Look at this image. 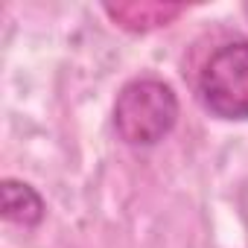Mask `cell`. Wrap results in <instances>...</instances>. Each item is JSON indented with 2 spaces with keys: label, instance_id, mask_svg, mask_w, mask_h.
Wrapping results in <instances>:
<instances>
[{
  "label": "cell",
  "instance_id": "1",
  "mask_svg": "<svg viewBox=\"0 0 248 248\" xmlns=\"http://www.w3.org/2000/svg\"><path fill=\"white\" fill-rule=\"evenodd\" d=\"M178 117V99L158 79H135L120 91L114 105L117 135L132 146H152L170 135Z\"/></svg>",
  "mask_w": 248,
  "mask_h": 248
},
{
  "label": "cell",
  "instance_id": "2",
  "mask_svg": "<svg viewBox=\"0 0 248 248\" xmlns=\"http://www.w3.org/2000/svg\"><path fill=\"white\" fill-rule=\"evenodd\" d=\"M202 102L225 120H248V41L228 44L210 56L199 76Z\"/></svg>",
  "mask_w": 248,
  "mask_h": 248
},
{
  "label": "cell",
  "instance_id": "3",
  "mask_svg": "<svg viewBox=\"0 0 248 248\" xmlns=\"http://www.w3.org/2000/svg\"><path fill=\"white\" fill-rule=\"evenodd\" d=\"M0 207H3V216L21 228H32L41 222L44 216V202L41 196L24 184V181H3V187H0Z\"/></svg>",
  "mask_w": 248,
  "mask_h": 248
}]
</instances>
